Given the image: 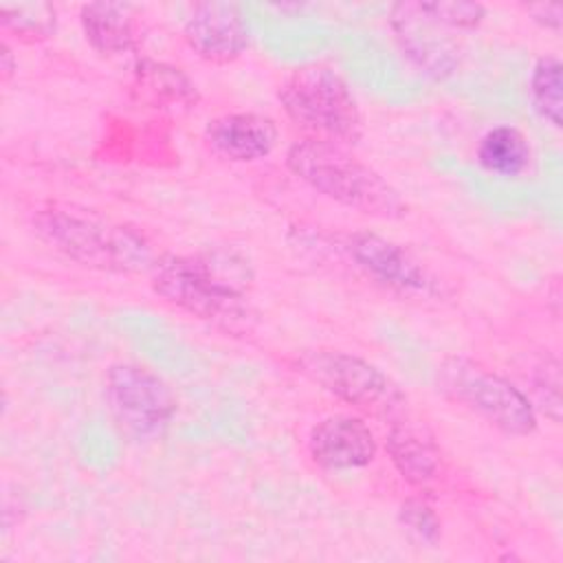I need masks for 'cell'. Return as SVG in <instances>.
Segmentation results:
<instances>
[{
  "label": "cell",
  "instance_id": "obj_16",
  "mask_svg": "<svg viewBox=\"0 0 563 563\" xmlns=\"http://www.w3.org/2000/svg\"><path fill=\"white\" fill-rule=\"evenodd\" d=\"M532 161L526 134L512 125L490 128L477 143V163L499 178L521 176Z\"/></svg>",
  "mask_w": 563,
  "mask_h": 563
},
{
  "label": "cell",
  "instance_id": "obj_21",
  "mask_svg": "<svg viewBox=\"0 0 563 563\" xmlns=\"http://www.w3.org/2000/svg\"><path fill=\"white\" fill-rule=\"evenodd\" d=\"M0 59H2V79H9L15 70V59H13V53L9 51L7 44H2V53H0Z\"/></svg>",
  "mask_w": 563,
  "mask_h": 563
},
{
  "label": "cell",
  "instance_id": "obj_19",
  "mask_svg": "<svg viewBox=\"0 0 563 563\" xmlns=\"http://www.w3.org/2000/svg\"><path fill=\"white\" fill-rule=\"evenodd\" d=\"M400 523L413 532L420 541H427V543H435L438 537H440V521L435 517V512L420 499H407L402 506H400Z\"/></svg>",
  "mask_w": 563,
  "mask_h": 563
},
{
  "label": "cell",
  "instance_id": "obj_13",
  "mask_svg": "<svg viewBox=\"0 0 563 563\" xmlns=\"http://www.w3.org/2000/svg\"><path fill=\"white\" fill-rule=\"evenodd\" d=\"M385 446L394 466L409 484L424 486L438 477L440 451L424 427L398 418L389 427Z\"/></svg>",
  "mask_w": 563,
  "mask_h": 563
},
{
  "label": "cell",
  "instance_id": "obj_11",
  "mask_svg": "<svg viewBox=\"0 0 563 563\" xmlns=\"http://www.w3.org/2000/svg\"><path fill=\"white\" fill-rule=\"evenodd\" d=\"M308 451L323 468L352 471L367 466L376 457V440L365 420L339 413L312 427Z\"/></svg>",
  "mask_w": 563,
  "mask_h": 563
},
{
  "label": "cell",
  "instance_id": "obj_1",
  "mask_svg": "<svg viewBox=\"0 0 563 563\" xmlns=\"http://www.w3.org/2000/svg\"><path fill=\"white\" fill-rule=\"evenodd\" d=\"M246 260L233 251L165 255L152 266V288L191 317L233 325L249 314Z\"/></svg>",
  "mask_w": 563,
  "mask_h": 563
},
{
  "label": "cell",
  "instance_id": "obj_9",
  "mask_svg": "<svg viewBox=\"0 0 563 563\" xmlns=\"http://www.w3.org/2000/svg\"><path fill=\"white\" fill-rule=\"evenodd\" d=\"M183 35L198 57L213 64H229L249 46V24L235 2L209 0L194 4Z\"/></svg>",
  "mask_w": 563,
  "mask_h": 563
},
{
  "label": "cell",
  "instance_id": "obj_8",
  "mask_svg": "<svg viewBox=\"0 0 563 563\" xmlns=\"http://www.w3.org/2000/svg\"><path fill=\"white\" fill-rule=\"evenodd\" d=\"M297 367L325 391L374 416H396L405 409V394L376 365L336 350L303 352Z\"/></svg>",
  "mask_w": 563,
  "mask_h": 563
},
{
  "label": "cell",
  "instance_id": "obj_12",
  "mask_svg": "<svg viewBox=\"0 0 563 563\" xmlns=\"http://www.w3.org/2000/svg\"><path fill=\"white\" fill-rule=\"evenodd\" d=\"M207 143L224 158L251 163L268 156L277 145V125L257 112H233L216 117L205 128Z\"/></svg>",
  "mask_w": 563,
  "mask_h": 563
},
{
  "label": "cell",
  "instance_id": "obj_7",
  "mask_svg": "<svg viewBox=\"0 0 563 563\" xmlns=\"http://www.w3.org/2000/svg\"><path fill=\"white\" fill-rule=\"evenodd\" d=\"M106 400L114 424L134 442L163 438L176 416L172 389L154 372L134 363L108 369Z\"/></svg>",
  "mask_w": 563,
  "mask_h": 563
},
{
  "label": "cell",
  "instance_id": "obj_15",
  "mask_svg": "<svg viewBox=\"0 0 563 563\" xmlns=\"http://www.w3.org/2000/svg\"><path fill=\"white\" fill-rule=\"evenodd\" d=\"M132 95L139 103L161 110H189L198 101L196 86L180 68L152 59L136 62Z\"/></svg>",
  "mask_w": 563,
  "mask_h": 563
},
{
  "label": "cell",
  "instance_id": "obj_4",
  "mask_svg": "<svg viewBox=\"0 0 563 563\" xmlns=\"http://www.w3.org/2000/svg\"><path fill=\"white\" fill-rule=\"evenodd\" d=\"M484 20L479 2H398L391 7V29L402 53L427 75L446 77L460 66L457 31H471Z\"/></svg>",
  "mask_w": 563,
  "mask_h": 563
},
{
  "label": "cell",
  "instance_id": "obj_5",
  "mask_svg": "<svg viewBox=\"0 0 563 563\" xmlns=\"http://www.w3.org/2000/svg\"><path fill=\"white\" fill-rule=\"evenodd\" d=\"M286 114L312 139L354 145L363 136V117L345 79L328 66L295 68L277 92Z\"/></svg>",
  "mask_w": 563,
  "mask_h": 563
},
{
  "label": "cell",
  "instance_id": "obj_17",
  "mask_svg": "<svg viewBox=\"0 0 563 563\" xmlns=\"http://www.w3.org/2000/svg\"><path fill=\"white\" fill-rule=\"evenodd\" d=\"M0 20L7 33L22 42H42L55 33L57 11L48 2H4Z\"/></svg>",
  "mask_w": 563,
  "mask_h": 563
},
{
  "label": "cell",
  "instance_id": "obj_20",
  "mask_svg": "<svg viewBox=\"0 0 563 563\" xmlns=\"http://www.w3.org/2000/svg\"><path fill=\"white\" fill-rule=\"evenodd\" d=\"M526 11L537 20L539 24L559 31L563 24V7L561 4H528Z\"/></svg>",
  "mask_w": 563,
  "mask_h": 563
},
{
  "label": "cell",
  "instance_id": "obj_10",
  "mask_svg": "<svg viewBox=\"0 0 563 563\" xmlns=\"http://www.w3.org/2000/svg\"><path fill=\"white\" fill-rule=\"evenodd\" d=\"M345 246L361 271L391 290L424 295L433 288L429 271L407 249L383 235L361 231L350 235Z\"/></svg>",
  "mask_w": 563,
  "mask_h": 563
},
{
  "label": "cell",
  "instance_id": "obj_3",
  "mask_svg": "<svg viewBox=\"0 0 563 563\" xmlns=\"http://www.w3.org/2000/svg\"><path fill=\"white\" fill-rule=\"evenodd\" d=\"M35 231L70 260L110 273L152 268V249L130 227L81 216L70 209H48L35 220Z\"/></svg>",
  "mask_w": 563,
  "mask_h": 563
},
{
  "label": "cell",
  "instance_id": "obj_18",
  "mask_svg": "<svg viewBox=\"0 0 563 563\" xmlns=\"http://www.w3.org/2000/svg\"><path fill=\"white\" fill-rule=\"evenodd\" d=\"M530 95L534 110L554 128L563 123V66L556 57H541L530 77Z\"/></svg>",
  "mask_w": 563,
  "mask_h": 563
},
{
  "label": "cell",
  "instance_id": "obj_14",
  "mask_svg": "<svg viewBox=\"0 0 563 563\" xmlns=\"http://www.w3.org/2000/svg\"><path fill=\"white\" fill-rule=\"evenodd\" d=\"M90 46L103 55H121L136 46V11L128 2H90L79 13Z\"/></svg>",
  "mask_w": 563,
  "mask_h": 563
},
{
  "label": "cell",
  "instance_id": "obj_6",
  "mask_svg": "<svg viewBox=\"0 0 563 563\" xmlns=\"http://www.w3.org/2000/svg\"><path fill=\"white\" fill-rule=\"evenodd\" d=\"M438 385L451 400L508 435H530L537 429V413L530 400L510 380L477 361L446 358L438 367Z\"/></svg>",
  "mask_w": 563,
  "mask_h": 563
},
{
  "label": "cell",
  "instance_id": "obj_2",
  "mask_svg": "<svg viewBox=\"0 0 563 563\" xmlns=\"http://www.w3.org/2000/svg\"><path fill=\"white\" fill-rule=\"evenodd\" d=\"M288 169L323 196L374 218H402L407 202L369 165L352 156L345 145L303 139L286 154Z\"/></svg>",
  "mask_w": 563,
  "mask_h": 563
}]
</instances>
